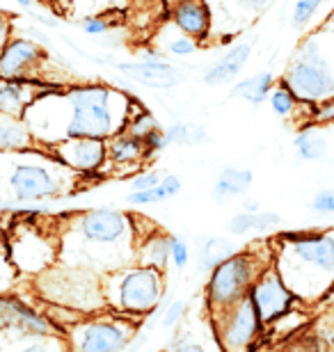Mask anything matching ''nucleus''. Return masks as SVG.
Listing matches in <instances>:
<instances>
[{
    "label": "nucleus",
    "mask_w": 334,
    "mask_h": 352,
    "mask_svg": "<svg viewBox=\"0 0 334 352\" xmlns=\"http://www.w3.org/2000/svg\"><path fill=\"white\" fill-rule=\"evenodd\" d=\"M119 91L105 85H78L62 94L67 105L65 138L108 140L117 129H124L126 119L117 117L115 98Z\"/></svg>",
    "instance_id": "1"
},
{
    "label": "nucleus",
    "mask_w": 334,
    "mask_h": 352,
    "mask_svg": "<svg viewBox=\"0 0 334 352\" xmlns=\"http://www.w3.org/2000/svg\"><path fill=\"white\" fill-rule=\"evenodd\" d=\"M282 241V252L277 256V274L282 277L284 284H291L295 277H302V284L298 286L295 293H302L304 288L316 274H330L334 270V243H332V234L325 231V234H298V231H291V234L280 236Z\"/></svg>",
    "instance_id": "2"
},
{
    "label": "nucleus",
    "mask_w": 334,
    "mask_h": 352,
    "mask_svg": "<svg viewBox=\"0 0 334 352\" xmlns=\"http://www.w3.org/2000/svg\"><path fill=\"white\" fill-rule=\"evenodd\" d=\"M44 153L41 151H32L30 149H21V151H12V165H10V174H7V188L12 190L14 199L19 201H37V199H51V197H58L65 192L67 179L65 176L55 174L53 167H58L62 163L51 158V163H44L41 160Z\"/></svg>",
    "instance_id": "3"
},
{
    "label": "nucleus",
    "mask_w": 334,
    "mask_h": 352,
    "mask_svg": "<svg viewBox=\"0 0 334 352\" xmlns=\"http://www.w3.org/2000/svg\"><path fill=\"white\" fill-rule=\"evenodd\" d=\"M284 85L291 89L298 101L302 103H323L332 101L334 78H332V62L330 53H321L318 41H309L291 62Z\"/></svg>",
    "instance_id": "4"
},
{
    "label": "nucleus",
    "mask_w": 334,
    "mask_h": 352,
    "mask_svg": "<svg viewBox=\"0 0 334 352\" xmlns=\"http://www.w3.org/2000/svg\"><path fill=\"white\" fill-rule=\"evenodd\" d=\"M266 265L257 263L252 252H233L229 258L218 263L211 270L209 284H206V298H209L211 311L220 314L222 309L231 307L233 302L245 298L252 281Z\"/></svg>",
    "instance_id": "5"
},
{
    "label": "nucleus",
    "mask_w": 334,
    "mask_h": 352,
    "mask_svg": "<svg viewBox=\"0 0 334 352\" xmlns=\"http://www.w3.org/2000/svg\"><path fill=\"white\" fill-rule=\"evenodd\" d=\"M165 293L163 274L156 267L138 265L115 274V305L122 314H152Z\"/></svg>",
    "instance_id": "6"
},
{
    "label": "nucleus",
    "mask_w": 334,
    "mask_h": 352,
    "mask_svg": "<svg viewBox=\"0 0 334 352\" xmlns=\"http://www.w3.org/2000/svg\"><path fill=\"white\" fill-rule=\"evenodd\" d=\"M135 332L133 322L117 318L81 320L69 332V352H122Z\"/></svg>",
    "instance_id": "7"
},
{
    "label": "nucleus",
    "mask_w": 334,
    "mask_h": 352,
    "mask_svg": "<svg viewBox=\"0 0 334 352\" xmlns=\"http://www.w3.org/2000/svg\"><path fill=\"white\" fill-rule=\"evenodd\" d=\"M261 327L264 325L247 295L216 314V332L225 352H250Z\"/></svg>",
    "instance_id": "8"
},
{
    "label": "nucleus",
    "mask_w": 334,
    "mask_h": 352,
    "mask_svg": "<svg viewBox=\"0 0 334 352\" xmlns=\"http://www.w3.org/2000/svg\"><path fill=\"white\" fill-rule=\"evenodd\" d=\"M78 238L83 241L85 250H108L129 243L126 238L131 234V217L122 210L112 208H94L78 217L76 222Z\"/></svg>",
    "instance_id": "9"
},
{
    "label": "nucleus",
    "mask_w": 334,
    "mask_h": 352,
    "mask_svg": "<svg viewBox=\"0 0 334 352\" xmlns=\"http://www.w3.org/2000/svg\"><path fill=\"white\" fill-rule=\"evenodd\" d=\"M58 332V325H53L48 316L34 311L32 307L12 295H0V346Z\"/></svg>",
    "instance_id": "10"
},
{
    "label": "nucleus",
    "mask_w": 334,
    "mask_h": 352,
    "mask_svg": "<svg viewBox=\"0 0 334 352\" xmlns=\"http://www.w3.org/2000/svg\"><path fill=\"white\" fill-rule=\"evenodd\" d=\"M41 286L46 291V298H51L58 305L76 307L92 311L94 307H101L94 298L101 300V288L96 279L81 270H62V272H46L41 274Z\"/></svg>",
    "instance_id": "11"
},
{
    "label": "nucleus",
    "mask_w": 334,
    "mask_h": 352,
    "mask_svg": "<svg viewBox=\"0 0 334 352\" xmlns=\"http://www.w3.org/2000/svg\"><path fill=\"white\" fill-rule=\"evenodd\" d=\"M247 298H250L261 325H270V322L280 320L282 316L289 314L295 295L289 291L275 267H264L257 274V279L252 281Z\"/></svg>",
    "instance_id": "12"
},
{
    "label": "nucleus",
    "mask_w": 334,
    "mask_h": 352,
    "mask_svg": "<svg viewBox=\"0 0 334 352\" xmlns=\"http://www.w3.org/2000/svg\"><path fill=\"white\" fill-rule=\"evenodd\" d=\"M46 51L30 39H12L0 51V78L25 80L46 62Z\"/></svg>",
    "instance_id": "13"
},
{
    "label": "nucleus",
    "mask_w": 334,
    "mask_h": 352,
    "mask_svg": "<svg viewBox=\"0 0 334 352\" xmlns=\"http://www.w3.org/2000/svg\"><path fill=\"white\" fill-rule=\"evenodd\" d=\"M53 156L71 172H96L105 160V144L96 138H65L53 144Z\"/></svg>",
    "instance_id": "14"
},
{
    "label": "nucleus",
    "mask_w": 334,
    "mask_h": 352,
    "mask_svg": "<svg viewBox=\"0 0 334 352\" xmlns=\"http://www.w3.org/2000/svg\"><path fill=\"white\" fill-rule=\"evenodd\" d=\"M119 72H124L131 80L145 87H156V89H172L183 80L179 69L167 65L165 60L158 62H133V65H124V62H112Z\"/></svg>",
    "instance_id": "15"
},
{
    "label": "nucleus",
    "mask_w": 334,
    "mask_h": 352,
    "mask_svg": "<svg viewBox=\"0 0 334 352\" xmlns=\"http://www.w3.org/2000/svg\"><path fill=\"white\" fill-rule=\"evenodd\" d=\"M254 41L257 39H247V41H240L236 46H231L229 51H227L222 58L206 72V76H204L206 85L218 87V85H225V82L236 78V76L243 72V67L247 65V60H250Z\"/></svg>",
    "instance_id": "16"
},
{
    "label": "nucleus",
    "mask_w": 334,
    "mask_h": 352,
    "mask_svg": "<svg viewBox=\"0 0 334 352\" xmlns=\"http://www.w3.org/2000/svg\"><path fill=\"white\" fill-rule=\"evenodd\" d=\"M39 96V85L32 80L0 78V115L21 117L23 110Z\"/></svg>",
    "instance_id": "17"
},
{
    "label": "nucleus",
    "mask_w": 334,
    "mask_h": 352,
    "mask_svg": "<svg viewBox=\"0 0 334 352\" xmlns=\"http://www.w3.org/2000/svg\"><path fill=\"white\" fill-rule=\"evenodd\" d=\"M174 23L186 37H204L211 25L209 10L202 0H181L174 7Z\"/></svg>",
    "instance_id": "18"
},
{
    "label": "nucleus",
    "mask_w": 334,
    "mask_h": 352,
    "mask_svg": "<svg viewBox=\"0 0 334 352\" xmlns=\"http://www.w3.org/2000/svg\"><path fill=\"white\" fill-rule=\"evenodd\" d=\"M293 146L298 151V158L304 163L321 160L330 149V131L318 124L304 126V129L293 138Z\"/></svg>",
    "instance_id": "19"
},
{
    "label": "nucleus",
    "mask_w": 334,
    "mask_h": 352,
    "mask_svg": "<svg viewBox=\"0 0 334 352\" xmlns=\"http://www.w3.org/2000/svg\"><path fill=\"white\" fill-rule=\"evenodd\" d=\"M34 138L28 131L21 117L0 115V151H21L30 149Z\"/></svg>",
    "instance_id": "20"
},
{
    "label": "nucleus",
    "mask_w": 334,
    "mask_h": 352,
    "mask_svg": "<svg viewBox=\"0 0 334 352\" xmlns=\"http://www.w3.org/2000/svg\"><path fill=\"white\" fill-rule=\"evenodd\" d=\"M252 181H254L252 170L225 167L218 176L216 186H213V197H216V199H231V197H240L250 190Z\"/></svg>",
    "instance_id": "21"
},
{
    "label": "nucleus",
    "mask_w": 334,
    "mask_h": 352,
    "mask_svg": "<svg viewBox=\"0 0 334 352\" xmlns=\"http://www.w3.org/2000/svg\"><path fill=\"white\" fill-rule=\"evenodd\" d=\"M282 224V217L277 213H238L231 217L229 234L231 236H245V234H268V231L277 229Z\"/></svg>",
    "instance_id": "22"
},
{
    "label": "nucleus",
    "mask_w": 334,
    "mask_h": 352,
    "mask_svg": "<svg viewBox=\"0 0 334 352\" xmlns=\"http://www.w3.org/2000/svg\"><path fill=\"white\" fill-rule=\"evenodd\" d=\"M169 238L172 236L152 229V236H147L138 250L140 265L156 267V270H160V272L165 270V265L169 261Z\"/></svg>",
    "instance_id": "23"
},
{
    "label": "nucleus",
    "mask_w": 334,
    "mask_h": 352,
    "mask_svg": "<svg viewBox=\"0 0 334 352\" xmlns=\"http://www.w3.org/2000/svg\"><path fill=\"white\" fill-rule=\"evenodd\" d=\"M273 74L270 72H261L257 76H250L245 80H238L236 85L231 87V98H245L247 103L252 105H261L268 98V91L273 89Z\"/></svg>",
    "instance_id": "24"
},
{
    "label": "nucleus",
    "mask_w": 334,
    "mask_h": 352,
    "mask_svg": "<svg viewBox=\"0 0 334 352\" xmlns=\"http://www.w3.org/2000/svg\"><path fill=\"white\" fill-rule=\"evenodd\" d=\"M105 156L117 165H133L145 158V144H142V140L122 133V135L110 140V144L105 146Z\"/></svg>",
    "instance_id": "25"
},
{
    "label": "nucleus",
    "mask_w": 334,
    "mask_h": 352,
    "mask_svg": "<svg viewBox=\"0 0 334 352\" xmlns=\"http://www.w3.org/2000/svg\"><path fill=\"white\" fill-rule=\"evenodd\" d=\"M233 252H236V248L227 238H206L200 248V256H197V272H211L218 263L229 258Z\"/></svg>",
    "instance_id": "26"
},
{
    "label": "nucleus",
    "mask_w": 334,
    "mask_h": 352,
    "mask_svg": "<svg viewBox=\"0 0 334 352\" xmlns=\"http://www.w3.org/2000/svg\"><path fill=\"white\" fill-rule=\"evenodd\" d=\"M179 192H181V179L174 174H167V176H163L154 188L131 192L126 199H129L131 204H158V201L169 199V197L179 195Z\"/></svg>",
    "instance_id": "27"
},
{
    "label": "nucleus",
    "mask_w": 334,
    "mask_h": 352,
    "mask_svg": "<svg viewBox=\"0 0 334 352\" xmlns=\"http://www.w3.org/2000/svg\"><path fill=\"white\" fill-rule=\"evenodd\" d=\"M167 144H202L206 142L209 133L197 124H186V122H176L167 129H163Z\"/></svg>",
    "instance_id": "28"
},
{
    "label": "nucleus",
    "mask_w": 334,
    "mask_h": 352,
    "mask_svg": "<svg viewBox=\"0 0 334 352\" xmlns=\"http://www.w3.org/2000/svg\"><path fill=\"white\" fill-rule=\"evenodd\" d=\"M156 129H160L158 119H156L152 112L145 110V108H138V112H129V119H126V124H124L126 135H133L138 140L149 135V133L156 131Z\"/></svg>",
    "instance_id": "29"
},
{
    "label": "nucleus",
    "mask_w": 334,
    "mask_h": 352,
    "mask_svg": "<svg viewBox=\"0 0 334 352\" xmlns=\"http://www.w3.org/2000/svg\"><path fill=\"white\" fill-rule=\"evenodd\" d=\"M268 101H270V108L277 117H289L293 115L295 105H298V98L291 94V89L280 82V85H273V89L268 91Z\"/></svg>",
    "instance_id": "30"
},
{
    "label": "nucleus",
    "mask_w": 334,
    "mask_h": 352,
    "mask_svg": "<svg viewBox=\"0 0 334 352\" xmlns=\"http://www.w3.org/2000/svg\"><path fill=\"white\" fill-rule=\"evenodd\" d=\"M19 352H69L67 341L60 339V334H48V336H34V339L23 341Z\"/></svg>",
    "instance_id": "31"
},
{
    "label": "nucleus",
    "mask_w": 334,
    "mask_h": 352,
    "mask_svg": "<svg viewBox=\"0 0 334 352\" xmlns=\"http://www.w3.org/2000/svg\"><path fill=\"white\" fill-rule=\"evenodd\" d=\"M321 5H323V0H298L293 7V16H291V25H293L295 30L304 28Z\"/></svg>",
    "instance_id": "32"
},
{
    "label": "nucleus",
    "mask_w": 334,
    "mask_h": 352,
    "mask_svg": "<svg viewBox=\"0 0 334 352\" xmlns=\"http://www.w3.org/2000/svg\"><path fill=\"white\" fill-rule=\"evenodd\" d=\"M169 258H172V263L176 270H183V267L188 265L190 261V248L186 241H181V238L172 236L169 238Z\"/></svg>",
    "instance_id": "33"
},
{
    "label": "nucleus",
    "mask_w": 334,
    "mask_h": 352,
    "mask_svg": "<svg viewBox=\"0 0 334 352\" xmlns=\"http://www.w3.org/2000/svg\"><path fill=\"white\" fill-rule=\"evenodd\" d=\"M183 314H186V302L183 300H174L172 305L165 309V314H163V327H176L179 325V320L183 318Z\"/></svg>",
    "instance_id": "34"
},
{
    "label": "nucleus",
    "mask_w": 334,
    "mask_h": 352,
    "mask_svg": "<svg viewBox=\"0 0 334 352\" xmlns=\"http://www.w3.org/2000/svg\"><path fill=\"white\" fill-rule=\"evenodd\" d=\"M142 144H145V156H152V153H158L167 146L165 135H163V129L152 131L149 135L142 138Z\"/></svg>",
    "instance_id": "35"
},
{
    "label": "nucleus",
    "mask_w": 334,
    "mask_h": 352,
    "mask_svg": "<svg viewBox=\"0 0 334 352\" xmlns=\"http://www.w3.org/2000/svg\"><path fill=\"white\" fill-rule=\"evenodd\" d=\"M163 179L160 172H145V174H138V176H133V181H131V190L133 192H138V190H149V188H154L156 183H158Z\"/></svg>",
    "instance_id": "36"
},
{
    "label": "nucleus",
    "mask_w": 334,
    "mask_h": 352,
    "mask_svg": "<svg viewBox=\"0 0 334 352\" xmlns=\"http://www.w3.org/2000/svg\"><path fill=\"white\" fill-rule=\"evenodd\" d=\"M195 51H197V44H195V39H190V37H179L169 44V53L176 55V58H183V55H190Z\"/></svg>",
    "instance_id": "37"
},
{
    "label": "nucleus",
    "mask_w": 334,
    "mask_h": 352,
    "mask_svg": "<svg viewBox=\"0 0 334 352\" xmlns=\"http://www.w3.org/2000/svg\"><path fill=\"white\" fill-rule=\"evenodd\" d=\"M311 208L318 210V213H332V210H334L332 190H323V192H318L314 199H311Z\"/></svg>",
    "instance_id": "38"
},
{
    "label": "nucleus",
    "mask_w": 334,
    "mask_h": 352,
    "mask_svg": "<svg viewBox=\"0 0 334 352\" xmlns=\"http://www.w3.org/2000/svg\"><path fill=\"white\" fill-rule=\"evenodd\" d=\"M167 352H206V350L200 346V343H190V341H186V334H179L172 343H169Z\"/></svg>",
    "instance_id": "39"
},
{
    "label": "nucleus",
    "mask_w": 334,
    "mask_h": 352,
    "mask_svg": "<svg viewBox=\"0 0 334 352\" xmlns=\"http://www.w3.org/2000/svg\"><path fill=\"white\" fill-rule=\"evenodd\" d=\"M83 32L85 34H103V32H108V21H103V19H85L83 21Z\"/></svg>",
    "instance_id": "40"
},
{
    "label": "nucleus",
    "mask_w": 334,
    "mask_h": 352,
    "mask_svg": "<svg viewBox=\"0 0 334 352\" xmlns=\"http://www.w3.org/2000/svg\"><path fill=\"white\" fill-rule=\"evenodd\" d=\"M270 3V0H240V5L243 7H250V10L254 12H259V10H264V7Z\"/></svg>",
    "instance_id": "41"
},
{
    "label": "nucleus",
    "mask_w": 334,
    "mask_h": 352,
    "mask_svg": "<svg viewBox=\"0 0 334 352\" xmlns=\"http://www.w3.org/2000/svg\"><path fill=\"white\" fill-rule=\"evenodd\" d=\"M7 32H10V25H7L5 16L0 14V51H3V46L7 44Z\"/></svg>",
    "instance_id": "42"
},
{
    "label": "nucleus",
    "mask_w": 334,
    "mask_h": 352,
    "mask_svg": "<svg viewBox=\"0 0 334 352\" xmlns=\"http://www.w3.org/2000/svg\"><path fill=\"white\" fill-rule=\"evenodd\" d=\"M259 201H254V199H245L243 204V213H259Z\"/></svg>",
    "instance_id": "43"
},
{
    "label": "nucleus",
    "mask_w": 334,
    "mask_h": 352,
    "mask_svg": "<svg viewBox=\"0 0 334 352\" xmlns=\"http://www.w3.org/2000/svg\"><path fill=\"white\" fill-rule=\"evenodd\" d=\"M32 19H37L41 25H48V28H58V21L48 19V16H41V14H32Z\"/></svg>",
    "instance_id": "44"
},
{
    "label": "nucleus",
    "mask_w": 334,
    "mask_h": 352,
    "mask_svg": "<svg viewBox=\"0 0 334 352\" xmlns=\"http://www.w3.org/2000/svg\"><path fill=\"white\" fill-rule=\"evenodd\" d=\"M145 343H147V334H140V336H138V341H133V343H131V350H129V352H140V348L145 346Z\"/></svg>",
    "instance_id": "45"
},
{
    "label": "nucleus",
    "mask_w": 334,
    "mask_h": 352,
    "mask_svg": "<svg viewBox=\"0 0 334 352\" xmlns=\"http://www.w3.org/2000/svg\"><path fill=\"white\" fill-rule=\"evenodd\" d=\"M19 5H23V7H30L32 5V0H17Z\"/></svg>",
    "instance_id": "46"
}]
</instances>
